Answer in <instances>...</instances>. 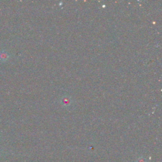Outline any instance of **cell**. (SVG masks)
Here are the masks:
<instances>
[{
	"instance_id": "obj_2",
	"label": "cell",
	"mask_w": 162,
	"mask_h": 162,
	"mask_svg": "<svg viewBox=\"0 0 162 162\" xmlns=\"http://www.w3.org/2000/svg\"><path fill=\"white\" fill-rule=\"evenodd\" d=\"M137 162H146V160L143 158L142 157L141 158H139L138 160H137Z\"/></svg>"
},
{
	"instance_id": "obj_1",
	"label": "cell",
	"mask_w": 162,
	"mask_h": 162,
	"mask_svg": "<svg viewBox=\"0 0 162 162\" xmlns=\"http://www.w3.org/2000/svg\"><path fill=\"white\" fill-rule=\"evenodd\" d=\"M8 58V55L5 52H2L0 53V60H5Z\"/></svg>"
}]
</instances>
